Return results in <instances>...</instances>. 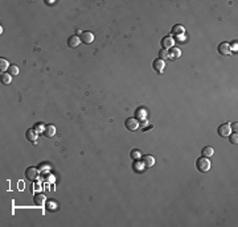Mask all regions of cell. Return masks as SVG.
<instances>
[{
    "mask_svg": "<svg viewBox=\"0 0 238 227\" xmlns=\"http://www.w3.org/2000/svg\"><path fill=\"white\" fill-rule=\"evenodd\" d=\"M196 166H197V169L200 170V172H208V170L210 169V161H209V159H206V157H204V156H201L200 159H197V161H196Z\"/></svg>",
    "mask_w": 238,
    "mask_h": 227,
    "instance_id": "6da1fadb",
    "label": "cell"
},
{
    "mask_svg": "<svg viewBox=\"0 0 238 227\" xmlns=\"http://www.w3.org/2000/svg\"><path fill=\"white\" fill-rule=\"evenodd\" d=\"M230 131H232V128H230V124H229V123H224V124H221V126L218 127V129H217L218 135L222 136V138H225V136H229V135H230Z\"/></svg>",
    "mask_w": 238,
    "mask_h": 227,
    "instance_id": "7a4b0ae2",
    "label": "cell"
},
{
    "mask_svg": "<svg viewBox=\"0 0 238 227\" xmlns=\"http://www.w3.org/2000/svg\"><path fill=\"white\" fill-rule=\"evenodd\" d=\"M39 176V172L36 168H33V166H29V168H26L25 170V177L29 180V181H35L36 178H37Z\"/></svg>",
    "mask_w": 238,
    "mask_h": 227,
    "instance_id": "3957f363",
    "label": "cell"
},
{
    "mask_svg": "<svg viewBox=\"0 0 238 227\" xmlns=\"http://www.w3.org/2000/svg\"><path fill=\"white\" fill-rule=\"evenodd\" d=\"M79 38H81V42H83V44H91L94 41V35L91 32H82Z\"/></svg>",
    "mask_w": 238,
    "mask_h": 227,
    "instance_id": "277c9868",
    "label": "cell"
},
{
    "mask_svg": "<svg viewBox=\"0 0 238 227\" xmlns=\"http://www.w3.org/2000/svg\"><path fill=\"white\" fill-rule=\"evenodd\" d=\"M126 128L130 129V131H136L139 128V122L134 118H130L126 120Z\"/></svg>",
    "mask_w": 238,
    "mask_h": 227,
    "instance_id": "5b68a950",
    "label": "cell"
},
{
    "mask_svg": "<svg viewBox=\"0 0 238 227\" xmlns=\"http://www.w3.org/2000/svg\"><path fill=\"white\" fill-rule=\"evenodd\" d=\"M152 68H153V70H155L156 73H162L163 70H164V68H165V61H163V59H155L153 61V63H152Z\"/></svg>",
    "mask_w": 238,
    "mask_h": 227,
    "instance_id": "8992f818",
    "label": "cell"
},
{
    "mask_svg": "<svg viewBox=\"0 0 238 227\" xmlns=\"http://www.w3.org/2000/svg\"><path fill=\"white\" fill-rule=\"evenodd\" d=\"M173 42H175V40H173L172 36H165V37L162 40V45L164 49H171L173 46Z\"/></svg>",
    "mask_w": 238,
    "mask_h": 227,
    "instance_id": "52a82bcc",
    "label": "cell"
},
{
    "mask_svg": "<svg viewBox=\"0 0 238 227\" xmlns=\"http://www.w3.org/2000/svg\"><path fill=\"white\" fill-rule=\"evenodd\" d=\"M218 52H220V54H222V56H227V54H230V45L227 44V42H221V44L218 45Z\"/></svg>",
    "mask_w": 238,
    "mask_h": 227,
    "instance_id": "ba28073f",
    "label": "cell"
},
{
    "mask_svg": "<svg viewBox=\"0 0 238 227\" xmlns=\"http://www.w3.org/2000/svg\"><path fill=\"white\" fill-rule=\"evenodd\" d=\"M42 132H44V135L48 136V138H53V136L56 135V127L53 124H48L44 128V131H42Z\"/></svg>",
    "mask_w": 238,
    "mask_h": 227,
    "instance_id": "9c48e42d",
    "label": "cell"
},
{
    "mask_svg": "<svg viewBox=\"0 0 238 227\" xmlns=\"http://www.w3.org/2000/svg\"><path fill=\"white\" fill-rule=\"evenodd\" d=\"M37 138H39V135H37V131H36L35 128H31V129L26 131V139H28L29 141L35 143L36 140H37Z\"/></svg>",
    "mask_w": 238,
    "mask_h": 227,
    "instance_id": "30bf717a",
    "label": "cell"
},
{
    "mask_svg": "<svg viewBox=\"0 0 238 227\" xmlns=\"http://www.w3.org/2000/svg\"><path fill=\"white\" fill-rule=\"evenodd\" d=\"M79 44H81V38H79L78 36H72V37H69V40H68V45L70 48H77Z\"/></svg>",
    "mask_w": 238,
    "mask_h": 227,
    "instance_id": "8fae6325",
    "label": "cell"
},
{
    "mask_svg": "<svg viewBox=\"0 0 238 227\" xmlns=\"http://www.w3.org/2000/svg\"><path fill=\"white\" fill-rule=\"evenodd\" d=\"M143 164L146 168H151V166L155 165V159H153V156H143Z\"/></svg>",
    "mask_w": 238,
    "mask_h": 227,
    "instance_id": "7c38bea8",
    "label": "cell"
},
{
    "mask_svg": "<svg viewBox=\"0 0 238 227\" xmlns=\"http://www.w3.org/2000/svg\"><path fill=\"white\" fill-rule=\"evenodd\" d=\"M201 155L204 156V157H206V159H209V157H212V156L214 155V149L212 148V147H204L202 148V151H201Z\"/></svg>",
    "mask_w": 238,
    "mask_h": 227,
    "instance_id": "4fadbf2b",
    "label": "cell"
},
{
    "mask_svg": "<svg viewBox=\"0 0 238 227\" xmlns=\"http://www.w3.org/2000/svg\"><path fill=\"white\" fill-rule=\"evenodd\" d=\"M184 32H185V28H184L183 25H173L172 26V33L175 36H181V35H184Z\"/></svg>",
    "mask_w": 238,
    "mask_h": 227,
    "instance_id": "5bb4252c",
    "label": "cell"
},
{
    "mask_svg": "<svg viewBox=\"0 0 238 227\" xmlns=\"http://www.w3.org/2000/svg\"><path fill=\"white\" fill-rule=\"evenodd\" d=\"M169 53V58H179L180 56H181V52H180L179 48H175V46H172L171 48V50L168 52Z\"/></svg>",
    "mask_w": 238,
    "mask_h": 227,
    "instance_id": "9a60e30c",
    "label": "cell"
},
{
    "mask_svg": "<svg viewBox=\"0 0 238 227\" xmlns=\"http://www.w3.org/2000/svg\"><path fill=\"white\" fill-rule=\"evenodd\" d=\"M45 195L44 194H37L35 197V205H37V206H42V205H45Z\"/></svg>",
    "mask_w": 238,
    "mask_h": 227,
    "instance_id": "2e32d148",
    "label": "cell"
},
{
    "mask_svg": "<svg viewBox=\"0 0 238 227\" xmlns=\"http://www.w3.org/2000/svg\"><path fill=\"white\" fill-rule=\"evenodd\" d=\"M11 79H12V77L9 73H3L2 74V82L4 83V85H9V83H11Z\"/></svg>",
    "mask_w": 238,
    "mask_h": 227,
    "instance_id": "e0dca14e",
    "label": "cell"
},
{
    "mask_svg": "<svg viewBox=\"0 0 238 227\" xmlns=\"http://www.w3.org/2000/svg\"><path fill=\"white\" fill-rule=\"evenodd\" d=\"M0 69H2V71H7V70L9 69L8 61H7L5 58H2V59H0Z\"/></svg>",
    "mask_w": 238,
    "mask_h": 227,
    "instance_id": "ac0fdd59",
    "label": "cell"
},
{
    "mask_svg": "<svg viewBox=\"0 0 238 227\" xmlns=\"http://www.w3.org/2000/svg\"><path fill=\"white\" fill-rule=\"evenodd\" d=\"M140 156H142V152H140L139 149H132L131 151V157L132 159L138 160V159H140Z\"/></svg>",
    "mask_w": 238,
    "mask_h": 227,
    "instance_id": "d6986e66",
    "label": "cell"
},
{
    "mask_svg": "<svg viewBox=\"0 0 238 227\" xmlns=\"http://www.w3.org/2000/svg\"><path fill=\"white\" fill-rule=\"evenodd\" d=\"M9 74L11 75H17L19 74V68L17 66H15V65H12V66H9Z\"/></svg>",
    "mask_w": 238,
    "mask_h": 227,
    "instance_id": "ffe728a7",
    "label": "cell"
},
{
    "mask_svg": "<svg viewBox=\"0 0 238 227\" xmlns=\"http://www.w3.org/2000/svg\"><path fill=\"white\" fill-rule=\"evenodd\" d=\"M169 58V53H168V50H160V59H163V61H165V59H168Z\"/></svg>",
    "mask_w": 238,
    "mask_h": 227,
    "instance_id": "44dd1931",
    "label": "cell"
},
{
    "mask_svg": "<svg viewBox=\"0 0 238 227\" xmlns=\"http://www.w3.org/2000/svg\"><path fill=\"white\" fill-rule=\"evenodd\" d=\"M134 166H135V170H136V172H142V170L146 168L143 162H139V161H136L135 164H134Z\"/></svg>",
    "mask_w": 238,
    "mask_h": 227,
    "instance_id": "7402d4cb",
    "label": "cell"
},
{
    "mask_svg": "<svg viewBox=\"0 0 238 227\" xmlns=\"http://www.w3.org/2000/svg\"><path fill=\"white\" fill-rule=\"evenodd\" d=\"M46 206H48V209L50 210V211H54V210L57 209V203H54V202H48Z\"/></svg>",
    "mask_w": 238,
    "mask_h": 227,
    "instance_id": "603a6c76",
    "label": "cell"
},
{
    "mask_svg": "<svg viewBox=\"0 0 238 227\" xmlns=\"http://www.w3.org/2000/svg\"><path fill=\"white\" fill-rule=\"evenodd\" d=\"M230 143H232V144H237V143H238V136H237V133H234V135H230Z\"/></svg>",
    "mask_w": 238,
    "mask_h": 227,
    "instance_id": "cb8c5ba5",
    "label": "cell"
},
{
    "mask_svg": "<svg viewBox=\"0 0 238 227\" xmlns=\"http://www.w3.org/2000/svg\"><path fill=\"white\" fill-rule=\"evenodd\" d=\"M144 114H146V111H144V110H138V111H136V116H138V118H140V119H144Z\"/></svg>",
    "mask_w": 238,
    "mask_h": 227,
    "instance_id": "d4e9b609",
    "label": "cell"
},
{
    "mask_svg": "<svg viewBox=\"0 0 238 227\" xmlns=\"http://www.w3.org/2000/svg\"><path fill=\"white\" fill-rule=\"evenodd\" d=\"M237 48H238L237 42H234V44L232 45V48H230V52H237Z\"/></svg>",
    "mask_w": 238,
    "mask_h": 227,
    "instance_id": "484cf974",
    "label": "cell"
},
{
    "mask_svg": "<svg viewBox=\"0 0 238 227\" xmlns=\"http://www.w3.org/2000/svg\"><path fill=\"white\" fill-rule=\"evenodd\" d=\"M44 128H45V127H42V126L39 123V126L36 127V131H37V132H39V131H44Z\"/></svg>",
    "mask_w": 238,
    "mask_h": 227,
    "instance_id": "4316f807",
    "label": "cell"
},
{
    "mask_svg": "<svg viewBox=\"0 0 238 227\" xmlns=\"http://www.w3.org/2000/svg\"><path fill=\"white\" fill-rule=\"evenodd\" d=\"M82 35V32L79 31V29H76V36H81Z\"/></svg>",
    "mask_w": 238,
    "mask_h": 227,
    "instance_id": "83f0119b",
    "label": "cell"
},
{
    "mask_svg": "<svg viewBox=\"0 0 238 227\" xmlns=\"http://www.w3.org/2000/svg\"><path fill=\"white\" fill-rule=\"evenodd\" d=\"M230 128H233L234 131H236V133H237V123H234V124H233L232 127H230Z\"/></svg>",
    "mask_w": 238,
    "mask_h": 227,
    "instance_id": "f1b7e54d",
    "label": "cell"
},
{
    "mask_svg": "<svg viewBox=\"0 0 238 227\" xmlns=\"http://www.w3.org/2000/svg\"><path fill=\"white\" fill-rule=\"evenodd\" d=\"M176 37L179 38V41H183V40H184V35H181V36H176Z\"/></svg>",
    "mask_w": 238,
    "mask_h": 227,
    "instance_id": "f546056e",
    "label": "cell"
},
{
    "mask_svg": "<svg viewBox=\"0 0 238 227\" xmlns=\"http://www.w3.org/2000/svg\"><path fill=\"white\" fill-rule=\"evenodd\" d=\"M142 123H143V124H140V126H142V127H144V126L147 124V120H146V119H143V122H142Z\"/></svg>",
    "mask_w": 238,
    "mask_h": 227,
    "instance_id": "4dcf8cb0",
    "label": "cell"
}]
</instances>
